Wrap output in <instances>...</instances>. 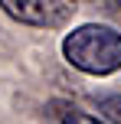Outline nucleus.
Returning a JSON list of instances; mask_svg holds the SVG:
<instances>
[{
    "mask_svg": "<svg viewBox=\"0 0 121 124\" xmlns=\"http://www.w3.org/2000/svg\"><path fill=\"white\" fill-rule=\"evenodd\" d=\"M62 56L85 75H111L121 69V33L102 23L75 26L62 39Z\"/></svg>",
    "mask_w": 121,
    "mask_h": 124,
    "instance_id": "obj_1",
    "label": "nucleus"
},
{
    "mask_svg": "<svg viewBox=\"0 0 121 124\" xmlns=\"http://www.w3.org/2000/svg\"><path fill=\"white\" fill-rule=\"evenodd\" d=\"M98 3L105 7V13H111L115 20H121V0H98Z\"/></svg>",
    "mask_w": 121,
    "mask_h": 124,
    "instance_id": "obj_5",
    "label": "nucleus"
},
{
    "mask_svg": "<svg viewBox=\"0 0 121 124\" xmlns=\"http://www.w3.org/2000/svg\"><path fill=\"white\" fill-rule=\"evenodd\" d=\"M72 3H79V0H72ZM95 3H98V0H95Z\"/></svg>",
    "mask_w": 121,
    "mask_h": 124,
    "instance_id": "obj_6",
    "label": "nucleus"
},
{
    "mask_svg": "<svg viewBox=\"0 0 121 124\" xmlns=\"http://www.w3.org/2000/svg\"><path fill=\"white\" fill-rule=\"evenodd\" d=\"M0 10L16 23L56 30V26L69 23V16L75 13V3L72 0H0Z\"/></svg>",
    "mask_w": 121,
    "mask_h": 124,
    "instance_id": "obj_2",
    "label": "nucleus"
},
{
    "mask_svg": "<svg viewBox=\"0 0 121 124\" xmlns=\"http://www.w3.org/2000/svg\"><path fill=\"white\" fill-rule=\"evenodd\" d=\"M98 111L105 114L108 124H121V95H108L98 101Z\"/></svg>",
    "mask_w": 121,
    "mask_h": 124,
    "instance_id": "obj_4",
    "label": "nucleus"
},
{
    "mask_svg": "<svg viewBox=\"0 0 121 124\" xmlns=\"http://www.w3.org/2000/svg\"><path fill=\"white\" fill-rule=\"evenodd\" d=\"M46 118L52 124H108L105 118H95V114L82 111V108H75L72 101H62V98L46 105Z\"/></svg>",
    "mask_w": 121,
    "mask_h": 124,
    "instance_id": "obj_3",
    "label": "nucleus"
}]
</instances>
